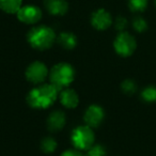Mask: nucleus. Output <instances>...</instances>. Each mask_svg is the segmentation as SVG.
I'll return each instance as SVG.
<instances>
[{
	"mask_svg": "<svg viewBox=\"0 0 156 156\" xmlns=\"http://www.w3.org/2000/svg\"><path fill=\"white\" fill-rule=\"evenodd\" d=\"M60 90L52 83H41L33 88L27 95V103L34 109H46L59 98Z\"/></svg>",
	"mask_w": 156,
	"mask_h": 156,
	"instance_id": "obj_1",
	"label": "nucleus"
},
{
	"mask_svg": "<svg viewBox=\"0 0 156 156\" xmlns=\"http://www.w3.org/2000/svg\"><path fill=\"white\" fill-rule=\"evenodd\" d=\"M27 39L33 48L44 50L51 47L57 37L56 33L51 28L47 26H37L29 31Z\"/></svg>",
	"mask_w": 156,
	"mask_h": 156,
	"instance_id": "obj_2",
	"label": "nucleus"
},
{
	"mask_svg": "<svg viewBox=\"0 0 156 156\" xmlns=\"http://www.w3.org/2000/svg\"><path fill=\"white\" fill-rule=\"evenodd\" d=\"M50 83L57 87L59 90L67 88L75 78V71L73 66L66 62L57 63L51 67L49 72Z\"/></svg>",
	"mask_w": 156,
	"mask_h": 156,
	"instance_id": "obj_3",
	"label": "nucleus"
},
{
	"mask_svg": "<svg viewBox=\"0 0 156 156\" xmlns=\"http://www.w3.org/2000/svg\"><path fill=\"white\" fill-rule=\"evenodd\" d=\"M94 133L92 127L88 125H80L74 128L71 134V140L74 147L78 151H87L94 144Z\"/></svg>",
	"mask_w": 156,
	"mask_h": 156,
	"instance_id": "obj_4",
	"label": "nucleus"
},
{
	"mask_svg": "<svg viewBox=\"0 0 156 156\" xmlns=\"http://www.w3.org/2000/svg\"><path fill=\"white\" fill-rule=\"evenodd\" d=\"M136 46L137 43L134 37L127 32H123V31L118 34V37L113 42V47H115V52L122 57H128L134 54Z\"/></svg>",
	"mask_w": 156,
	"mask_h": 156,
	"instance_id": "obj_5",
	"label": "nucleus"
},
{
	"mask_svg": "<svg viewBox=\"0 0 156 156\" xmlns=\"http://www.w3.org/2000/svg\"><path fill=\"white\" fill-rule=\"evenodd\" d=\"M48 76H49V71L45 63L41 61H34L30 63L26 69V78L28 79V81L34 85L43 83Z\"/></svg>",
	"mask_w": 156,
	"mask_h": 156,
	"instance_id": "obj_6",
	"label": "nucleus"
},
{
	"mask_svg": "<svg viewBox=\"0 0 156 156\" xmlns=\"http://www.w3.org/2000/svg\"><path fill=\"white\" fill-rule=\"evenodd\" d=\"M104 118V109L98 105H90L83 113V120H85L86 125L90 126L92 128L100 126Z\"/></svg>",
	"mask_w": 156,
	"mask_h": 156,
	"instance_id": "obj_7",
	"label": "nucleus"
},
{
	"mask_svg": "<svg viewBox=\"0 0 156 156\" xmlns=\"http://www.w3.org/2000/svg\"><path fill=\"white\" fill-rule=\"evenodd\" d=\"M17 18L24 24L33 25L37 24L42 17V12L40 8L35 5H25L18 10Z\"/></svg>",
	"mask_w": 156,
	"mask_h": 156,
	"instance_id": "obj_8",
	"label": "nucleus"
},
{
	"mask_svg": "<svg viewBox=\"0 0 156 156\" xmlns=\"http://www.w3.org/2000/svg\"><path fill=\"white\" fill-rule=\"evenodd\" d=\"M111 23H112L111 15L106 10L100 9L92 14L91 24L98 30H106L107 28L110 27Z\"/></svg>",
	"mask_w": 156,
	"mask_h": 156,
	"instance_id": "obj_9",
	"label": "nucleus"
},
{
	"mask_svg": "<svg viewBox=\"0 0 156 156\" xmlns=\"http://www.w3.org/2000/svg\"><path fill=\"white\" fill-rule=\"evenodd\" d=\"M59 98H60V103L65 107V108L73 109L76 108L79 104V96H78L77 92L74 91L73 89H69V87L65 89L60 90V94H59Z\"/></svg>",
	"mask_w": 156,
	"mask_h": 156,
	"instance_id": "obj_10",
	"label": "nucleus"
},
{
	"mask_svg": "<svg viewBox=\"0 0 156 156\" xmlns=\"http://www.w3.org/2000/svg\"><path fill=\"white\" fill-rule=\"evenodd\" d=\"M65 122H66V117L64 112L60 110L52 111L47 118V127L51 132H58L64 127Z\"/></svg>",
	"mask_w": 156,
	"mask_h": 156,
	"instance_id": "obj_11",
	"label": "nucleus"
},
{
	"mask_svg": "<svg viewBox=\"0 0 156 156\" xmlns=\"http://www.w3.org/2000/svg\"><path fill=\"white\" fill-rule=\"evenodd\" d=\"M45 8L52 15H63L66 13L69 5L65 0H45Z\"/></svg>",
	"mask_w": 156,
	"mask_h": 156,
	"instance_id": "obj_12",
	"label": "nucleus"
},
{
	"mask_svg": "<svg viewBox=\"0 0 156 156\" xmlns=\"http://www.w3.org/2000/svg\"><path fill=\"white\" fill-rule=\"evenodd\" d=\"M58 43L65 49H73L77 44V39L71 32H62L57 37Z\"/></svg>",
	"mask_w": 156,
	"mask_h": 156,
	"instance_id": "obj_13",
	"label": "nucleus"
},
{
	"mask_svg": "<svg viewBox=\"0 0 156 156\" xmlns=\"http://www.w3.org/2000/svg\"><path fill=\"white\" fill-rule=\"evenodd\" d=\"M22 8V0H0V9L5 13H17Z\"/></svg>",
	"mask_w": 156,
	"mask_h": 156,
	"instance_id": "obj_14",
	"label": "nucleus"
},
{
	"mask_svg": "<svg viewBox=\"0 0 156 156\" xmlns=\"http://www.w3.org/2000/svg\"><path fill=\"white\" fill-rule=\"evenodd\" d=\"M57 149V141L52 137H46L41 141V150L45 153H52Z\"/></svg>",
	"mask_w": 156,
	"mask_h": 156,
	"instance_id": "obj_15",
	"label": "nucleus"
},
{
	"mask_svg": "<svg viewBox=\"0 0 156 156\" xmlns=\"http://www.w3.org/2000/svg\"><path fill=\"white\" fill-rule=\"evenodd\" d=\"M141 98L145 102H155L156 101V87L149 86L144 88L141 92Z\"/></svg>",
	"mask_w": 156,
	"mask_h": 156,
	"instance_id": "obj_16",
	"label": "nucleus"
},
{
	"mask_svg": "<svg viewBox=\"0 0 156 156\" xmlns=\"http://www.w3.org/2000/svg\"><path fill=\"white\" fill-rule=\"evenodd\" d=\"M128 7L134 12H141L147 8V0H127Z\"/></svg>",
	"mask_w": 156,
	"mask_h": 156,
	"instance_id": "obj_17",
	"label": "nucleus"
},
{
	"mask_svg": "<svg viewBox=\"0 0 156 156\" xmlns=\"http://www.w3.org/2000/svg\"><path fill=\"white\" fill-rule=\"evenodd\" d=\"M87 156H106V150L101 144H93L87 150Z\"/></svg>",
	"mask_w": 156,
	"mask_h": 156,
	"instance_id": "obj_18",
	"label": "nucleus"
},
{
	"mask_svg": "<svg viewBox=\"0 0 156 156\" xmlns=\"http://www.w3.org/2000/svg\"><path fill=\"white\" fill-rule=\"evenodd\" d=\"M121 88H122V91H123L124 93L133 94V93H135V91H136L137 85L135 83L134 80H132V79H126V80H124L123 83H122Z\"/></svg>",
	"mask_w": 156,
	"mask_h": 156,
	"instance_id": "obj_19",
	"label": "nucleus"
},
{
	"mask_svg": "<svg viewBox=\"0 0 156 156\" xmlns=\"http://www.w3.org/2000/svg\"><path fill=\"white\" fill-rule=\"evenodd\" d=\"M133 26L134 29L138 32H143V31L147 30V24L142 17H136L133 22Z\"/></svg>",
	"mask_w": 156,
	"mask_h": 156,
	"instance_id": "obj_20",
	"label": "nucleus"
},
{
	"mask_svg": "<svg viewBox=\"0 0 156 156\" xmlns=\"http://www.w3.org/2000/svg\"><path fill=\"white\" fill-rule=\"evenodd\" d=\"M126 26H127V20L124 17L120 16V17H118L117 20H115V28H117L118 30L123 31L124 29L126 28Z\"/></svg>",
	"mask_w": 156,
	"mask_h": 156,
	"instance_id": "obj_21",
	"label": "nucleus"
},
{
	"mask_svg": "<svg viewBox=\"0 0 156 156\" xmlns=\"http://www.w3.org/2000/svg\"><path fill=\"white\" fill-rule=\"evenodd\" d=\"M61 156H83L80 152L78 151V150H67V151H64Z\"/></svg>",
	"mask_w": 156,
	"mask_h": 156,
	"instance_id": "obj_22",
	"label": "nucleus"
}]
</instances>
